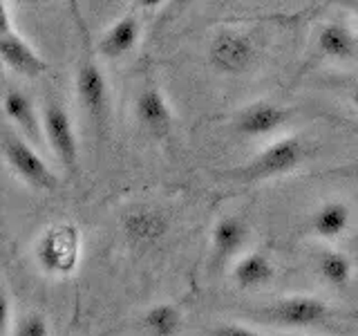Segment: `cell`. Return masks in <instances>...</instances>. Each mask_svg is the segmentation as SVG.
Here are the masks:
<instances>
[{
    "label": "cell",
    "mask_w": 358,
    "mask_h": 336,
    "mask_svg": "<svg viewBox=\"0 0 358 336\" xmlns=\"http://www.w3.org/2000/svg\"><path fill=\"white\" fill-rule=\"evenodd\" d=\"M134 5L141 7V9H162V7H168L171 5V0H132Z\"/></svg>",
    "instance_id": "cell-23"
},
{
    "label": "cell",
    "mask_w": 358,
    "mask_h": 336,
    "mask_svg": "<svg viewBox=\"0 0 358 336\" xmlns=\"http://www.w3.org/2000/svg\"><path fill=\"white\" fill-rule=\"evenodd\" d=\"M343 3H345V5H347V9H350L352 14L358 18V0H343Z\"/></svg>",
    "instance_id": "cell-27"
},
{
    "label": "cell",
    "mask_w": 358,
    "mask_h": 336,
    "mask_svg": "<svg viewBox=\"0 0 358 336\" xmlns=\"http://www.w3.org/2000/svg\"><path fill=\"white\" fill-rule=\"evenodd\" d=\"M141 38V20L134 14L119 16L96 41V52L108 61H119L130 54Z\"/></svg>",
    "instance_id": "cell-13"
},
{
    "label": "cell",
    "mask_w": 358,
    "mask_h": 336,
    "mask_svg": "<svg viewBox=\"0 0 358 336\" xmlns=\"http://www.w3.org/2000/svg\"><path fill=\"white\" fill-rule=\"evenodd\" d=\"M210 336H264V334L253 328H246V325L227 323V325H220V328L213 330Z\"/></svg>",
    "instance_id": "cell-21"
},
{
    "label": "cell",
    "mask_w": 358,
    "mask_h": 336,
    "mask_svg": "<svg viewBox=\"0 0 358 336\" xmlns=\"http://www.w3.org/2000/svg\"><path fill=\"white\" fill-rule=\"evenodd\" d=\"M0 309H3V318H0V323H3V336H9L11 330H14V314H11V298L7 294V289L3 291V300H0Z\"/></svg>",
    "instance_id": "cell-22"
},
{
    "label": "cell",
    "mask_w": 358,
    "mask_h": 336,
    "mask_svg": "<svg viewBox=\"0 0 358 336\" xmlns=\"http://www.w3.org/2000/svg\"><path fill=\"white\" fill-rule=\"evenodd\" d=\"M83 235L74 222H54L43 229L34 244V260L43 274L65 278L76 272L81 262Z\"/></svg>",
    "instance_id": "cell-2"
},
{
    "label": "cell",
    "mask_w": 358,
    "mask_h": 336,
    "mask_svg": "<svg viewBox=\"0 0 358 336\" xmlns=\"http://www.w3.org/2000/svg\"><path fill=\"white\" fill-rule=\"evenodd\" d=\"M291 119V112L271 101H253V104L244 106L238 117L233 121V128L242 137H268V134L278 132L282 126H287Z\"/></svg>",
    "instance_id": "cell-11"
},
{
    "label": "cell",
    "mask_w": 358,
    "mask_h": 336,
    "mask_svg": "<svg viewBox=\"0 0 358 336\" xmlns=\"http://www.w3.org/2000/svg\"><path fill=\"white\" fill-rule=\"evenodd\" d=\"M347 99H350V104L358 110V81L350 85V90H347Z\"/></svg>",
    "instance_id": "cell-25"
},
{
    "label": "cell",
    "mask_w": 358,
    "mask_h": 336,
    "mask_svg": "<svg viewBox=\"0 0 358 336\" xmlns=\"http://www.w3.org/2000/svg\"><path fill=\"white\" fill-rule=\"evenodd\" d=\"M134 117L139 126L157 139H168L175 126L173 108L168 104L164 90L155 81H145L134 99Z\"/></svg>",
    "instance_id": "cell-9"
},
{
    "label": "cell",
    "mask_w": 358,
    "mask_h": 336,
    "mask_svg": "<svg viewBox=\"0 0 358 336\" xmlns=\"http://www.w3.org/2000/svg\"><path fill=\"white\" fill-rule=\"evenodd\" d=\"M316 48L322 56L334 61H347L352 59L358 50L356 34L345 25V22L331 20L324 22L316 36Z\"/></svg>",
    "instance_id": "cell-17"
},
{
    "label": "cell",
    "mask_w": 358,
    "mask_h": 336,
    "mask_svg": "<svg viewBox=\"0 0 358 336\" xmlns=\"http://www.w3.org/2000/svg\"><path fill=\"white\" fill-rule=\"evenodd\" d=\"M249 224L238 216H227L215 222L210 231V249L215 262L224 265L233 258H240L246 242H249Z\"/></svg>",
    "instance_id": "cell-14"
},
{
    "label": "cell",
    "mask_w": 358,
    "mask_h": 336,
    "mask_svg": "<svg viewBox=\"0 0 358 336\" xmlns=\"http://www.w3.org/2000/svg\"><path fill=\"white\" fill-rule=\"evenodd\" d=\"M96 48H90L87 38H83V50L76 63L74 88L78 104L83 106L87 117L96 128H103L110 119V83L103 74V67L96 61Z\"/></svg>",
    "instance_id": "cell-4"
},
{
    "label": "cell",
    "mask_w": 358,
    "mask_h": 336,
    "mask_svg": "<svg viewBox=\"0 0 358 336\" xmlns=\"http://www.w3.org/2000/svg\"><path fill=\"white\" fill-rule=\"evenodd\" d=\"M352 227V209L343 200H329L313 211L309 220V231L320 240L334 242L343 238Z\"/></svg>",
    "instance_id": "cell-15"
},
{
    "label": "cell",
    "mask_w": 358,
    "mask_h": 336,
    "mask_svg": "<svg viewBox=\"0 0 358 336\" xmlns=\"http://www.w3.org/2000/svg\"><path fill=\"white\" fill-rule=\"evenodd\" d=\"M307 160V146L300 137H280L271 141L260 153H255L249 162L227 173L231 182L238 184H260L266 179H275L294 173Z\"/></svg>",
    "instance_id": "cell-1"
},
{
    "label": "cell",
    "mask_w": 358,
    "mask_h": 336,
    "mask_svg": "<svg viewBox=\"0 0 358 336\" xmlns=\"http://www.w3.org/2000/svg\"><path fill=\"white\" fill-rule=\"evenodd\" d=\"M168 229H171V222H168L164 213L148 206L130 209L121 218L123 238L134 249H150V246L166 238Z\"/></svg>",
    "instance_id": "cell-10"
},
{
    "label": "cell",
    "mask_w": 358,
    "mask_h": 336,
    "mask_svg": "<svg viewBox=\"0 0 358 336\" xmlns=\"http://www.w3.org/2000/svg\"><path fill=\"white\" fill-rule=\"evenodd\" d=\"M3 160L9 171L29 188L43 190V193L59 188V177L43 160L36 146L11 128L9 123L3 128Z\"/></svg>",
    "instance_id": "cell-3"
},
{
    "label": "cell",
    "mask_w": 358,
    "mask_h": 336,
    "mask_svg": "<svg viewBox=\"0 0 358 336\" xmlns=\"http://www.w3.org/2000/svg\"><path fill=\"white\" fill-rule=\"evenodd\" d=\"M43 134L45 144L59 160L67 173L76 175L78 171V137L74 119L59 99L50 97L43 104Z\"/></svg>",
    "instance_id": "cell-7"
},
{
    "label": "cell",
    "mask_w": 358,
    "mask_h": 336,
    "mask_svg": "<svg viewBox=\"0 0 358 336\" xmlns=\"http://www.w3.org/2000/svg\"><path fill=\"white\" fill-rule=\"evenodd\" d=\"M141 323L148 336H177L182 330L184 314L173 302H157L143 314Z\"/></svg>",
    "instance_id": "cell-18"
},
{
    "label": "cell",
    "mask_w": 358,
    "mask_h": 336,
    "mask_svg": "<svg viewBox=\"0 0 358 336\" xmlns=\"http://www.w3.org/2000/svg\"><path fill=\"white\" fill-rule=\"evenodd\" d=\"M9 3H14L16 7H36L41 0H9Z\"/></svg>",
    "instance_id": "cell-26"
},
{
    "label": "cell",
    "mask_w": 358,
    "mask_h": 336,
    "mask_svg": "<svg viewBox=\"0 0 358 336\" xmlns=\"http://www.w3.org/2000/svg\"><path fill=\"white\" fill-rule=\"evenodd\" d=\"M318 276L322 283L329 287H336V289L347 287L352 283V276H354L352 258L343 251H336V249L324 251L318 258Z\"/></svg>",
    "instance_id": "cell-19"
},
{
    "label": "cell",
    "mask_w": 358,
    "mask_h": 336,
    "mask_svg": "<svg viewBox=\"0 0 358 336\" xmlns=\"http://www.w3.org/2000/svg\"><path fill=\"white\" fill-rule=\"evenodd\" d=\"M206 54L213 70L224 76H235L251 67L255 59V45L246 34L227 29L213 36Z\"/></svg>",
    "instance_id": "cell-8"
},
{
    "label": "cell",
    "mask_w": 358,
    "mask_h": 336,
    "mask_svg": "<svg viewBox=\"0 0 358 336\" xmlns=\"http://www.w3.org/2000/svg\"><path fill=\"white\" fill-rule=\"evenodd\" d=\"M197 0H171V5H168V9L171 11H184L188 9L190 5H195Z\"/></svg>",
    "instance_id": "cell-24"
},
{
    "label": "cell",
    "mask_w": 358,
    "mask_h": 336,
    "mask_svg": "<svg viewBox=\"0 0 358 336\" xmlns=\"http://www.w3.org/2000/svg\"><path fill=\"white\" fill-rule=\"evenodd\" d=\"M9 336H50V323L38 312H29L16 318L14 330Z\"/></svg>",
    "instance_id": "cell-20"
},
{
    "label": "cell",
    "mask_w": 358,
    "mask_h": 336,
    "mask_svg": "<svg viewBox=\"0 0 358 336\" xmlns=\"http://www.w3.org/2000/svg\"><path fill=\"white\" fill-rule=\"evenodd\" d=\"M0 59L9 72L22 78H38L50 70L48 61L14 25L9 0L3 3V16H0Z\"/></svg>",
    "instance_id": "cell-6"
},
{
    "label": "cell",
    "mask_w": 358,
    "mask_h": 336,
    "mask_svg": "<svg viewBox=\"0 0 358 336\" xmlns=\"http://www.w3.org/2000/svg\"><path fill=\"white\" fill-rule=\"evenodd\" d=\"M5 119L22 137H27L34 146L45 144L43 134V110L36 108L34 99L18 88H7L3 94Z\"/></svg>",
    "instance_id": "cell-12"
},
{
    "label": "cell",
    "mask_w": 358,
    "mask_h": 336,
    "mask_svg": "<svg viewBox=\"0 0 358 336\" xmlns=\"http://www.w3.org/2000/svg\"><path fill=\"white\" fill-rule=\"evenodd\" d=\"M251 316L282 330H311L331 318V307L329 302L316 296H287L262 309H255Z\"/></svg>",
    "instance_id": "cell-5"
},
{
    "label": "cell",
    "mask_w": 358,
    "mask_h": 336,
    "mask_svg": "<svg viewBox=\"0 0 358 336\" xmlns=\"http://www.w3.org/2000/svg\"><path fill=\"white\" fill-rule=\"evenodd\" d=\"M273 260L264 251H246L242 253L233 265V283L238 285V289L251 291V289H262L273 280Z\"/></svg>",
    "instance_id": "cell-16"
}]
</instances>
